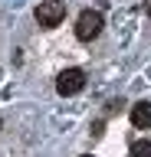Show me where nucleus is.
Returning <instances> with one entry per match:
<instances>
[{"label": "nucleus", "mask_w": 151, "mask_h": 157, "mask_svg": "<svg viewBox=\"0 0 151 157\" xmlns=\"http://www.w3.org/2000/svg\"><path fill=\"white\" fill-rule=\"evenodd\" d=\"M36 23H40L43 29H50V26H59V20L66 17V3L62 0H43L40 7H36Z\"/></svg>", "instance_id": "f03ea898"}, {"label": "nucleus", "mask_w": 151, "mask_h": 157, "mask_svg": "<svg viewBox=\"0 0 151 157\" xmlns=\"http://www.w3.org/2000/svg\"><path fill=\"white\" fill-rule=\"evenodd\" d=\"M82 88H85V72H82V69H62V72H59V78H56V92H59L62 98L79 95Z\"/></svg>", "instance_id": "7ed1b4c3"}, {"label": "nucleus", "mask_w": 151, "mask_h": 157, "mask_svg": "<svg viewBox=\"0 0 151 157\" xmlns=\"http://www.w3.org/2000/svg\"><path fill=\"white\" fill-rule=\"evenodd\" d=\"M102 26H105V20H102L99 10H82L79 20H76V36H79L82 43H92V39L102 33Z\"/></svg>", "instance_id": "f257e3e1"}, {"label": "nucleus", "mask_w": 151, "mask_h": 157, "mask_svg": "<svg viewBox=\"0 0 151 157\" xmlns=\"http://www.w3.org/2000/svg\"><path fill=\"white\" fill-rule=\"evenodd\" d=\"M131 157H151V141H135L131 144Z\"/></svg>", "instance_id": "39448f33"}, {"label": "nucleus", "mask_w": 151, "mask_h": 157, "mask_svg": "<svg viewBox=\"0 0 151 157\" xmlns=\"http://www.w3.org/2000/svg\"><path fill=\"white\" fill-rule=\"evenodd\" d=\"M131 124L135 128H148L151 124V101H135L131 105Z\"/></svg>", "instance_id": "20e7f679"}]
</instances>
